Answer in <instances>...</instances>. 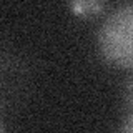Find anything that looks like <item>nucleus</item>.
Returning <instances> with one entry per match:
<instances>
[{
	"label": "nucleus",
	"instance_id": "f257e3e1",
	"mask_svg": "<svg viewBox=\"0 0 133 133\" xmlns=\"http://www.w3.org/2000/svg\"><path fill=\"white\" fill-rule=\"evenodd\" d=\"M98 50L108 63L133 68V3L116 8L98 30Z\"/></svg>",
	"mask_w": 133,
	"mask_h": 133
},
{
	"label": "nucleus",
	"instance_id": "f03ea898",
	"mask_svg": "<svg viewBox=\"0 0 133 133\" xmlns=\"http://www.w3.org/2000/svg\"><path fill=\"white\" fill-rule=\"evenodd\" d=\"M70 7H72L73 14L83 18L95 17L105 7V0H70Z\"/></svg>",
	"mask_w": 133,
	"mask_h": 133
},
{
	"label": "nucleus",
	"instance_id": "7ed1b4c3",
	"mask_svg": "<svg viewBox=\"0 0 133 133\" xmlns=\"http://www.w3.org/2000/svg\"><path fill=\"white\" fill-rule=\"evenodd\" d=\"M127 102H128V105H130L133 108V77L130 78V82H128V85H127Z\"/></svg>",
	"mask_w": 133,
	"mask_h": 133
},
{
	"label": "nucleus",
	"instance_id": "20e7f679",
	"mask_svg": "<svg viewBox=\"0 0 133 133\" xmlns=\"http://www.w3.org/2000/svg\"><path fill=\"white\" fill-rule=\"evenodd\" d=\"M122 130L123 131H133V111L128 115V118L125 120V123L122 125Z\"/></svg>",
	"mask_w": 133,
	"mask_h": 133
}]
</instances>
